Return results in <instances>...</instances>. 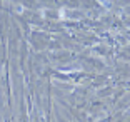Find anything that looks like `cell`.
I'll return each mask as SVG.
<instances>
[]
</instances>
